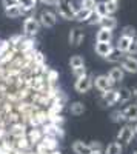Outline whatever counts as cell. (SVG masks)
Returning a JSON list of instances; mask_svg holds the SVG:
<instances>
[{
  "label": "cell",
  "instance_id": "cell-44",
  "mask_svg": "<svg viewBox=\"0 0 137 154\" xmlns=\"http://www.w3.org/2000/svg\"><path fill=\"white\" fill-rule=\"evenodd\" d=\"M46 154H62V152L57 151V149H53V151H49V152H46Z\"/></svg>",
  "mask_w": 137,
  "mask_h": 154
},
{
  "label": "cell",
  "instance_id": "cell-17",
  "mask_svg": "<svg viewBox=\"0 0 137 154\" xmlns=\"http://www.w3.org/2000/svg\"><path fill=\"white\" fill-rule=\"evenodd\" d=\"M108 75H109V79L113 80L114 83H117V82H122L123 80L125 72H123V68H113V69L108 72Z\"/></svg>",
  "mask_w": 137,
  "mask_h": 154
},
{
  "label": "cell",
  "instance_id": "cell-13",
  "mask_svg": "<svg viewBox=\"0 0 137 154\" xmlns=\"http://www.w3.org/2000/svg\"><path fill=\"white\" fill-rule=\"evenodd\" d=\"M132 97V91L129 88H120L117 89V103H126Z\"/></svg>",
  "mask_w": 137,
  "mask_h": 154
},
{
  "label": "cell",
  "instance_id": "cell-35",
  "mask_svg": "<svg viewBox=\"0 0 137 154\" xmlns=\"http://www.w3.org/2000/svg\"><path fill=\"white\" fill-rule=\"evenodd\" d=\"M32 59H34V65H37V66H42L43 62H45V57H43L42 53H34Z\"/></svg>",
  "mask_w": 137,
  "mask_h": 154
},
{
  "label": "cell",
  "instance_id": "cell-20",
  "mask_svg": "<svg viewBox=\"0 0 137 154\" xmlns=\"http://www.w3.org/2000/svg\"><path fill=\"white\" fill-rule=\"evenodd\" d=\"M91 9H86V8H80L77 12H76V16H74V20H77V22H86L90 19L91 16Z\"/></svg>",
  "mask_w": 137,
  "mask_h": 154
},
{
  "label": "cell",
  "instance_id": "cell-41",
  "mask_svg": "<svg viewBox=\"0 0 137 154\" xmlns=\"http://www.w3.org/2000/svg\"><path fill=\"white\" fill-rule=\"evenodd\" d=\"M40 2L45 3V5H49V6H56V5L60 3V0H40Z\"/></svg>",
  "mask_w": 137,
  "mask_h": 154
},
{
  "label": "cell",
  "instance_id": "cell-27",
  "mask_svg": "<svg viewBox=\"0 0 137 154\" xmlns=\"http://www.w3.org/2000/svg\"><path fill=\"white\" fill-rule=\"evenodd\" d=\"M105 5H106V9H108L109 16H113L114 12H117V9H119V2H114V0H106Z\"/></svg>",
  "mask_w": 137,
  "mask_h": 154
},
{
  "label": "cell",
  "instance_id": "cell-24",
  "mask_svg": "<svg viewBox=\"0 0 137 154\" xmlns=\"http://www.w3.org/2000/svg\"><path fill=\"white\" fill-rule=\"evenodd\" d=\"M69 66H71L72 69H77V68H83V66H85L83 57H80V56H74V57H71V60H69Z\"/></svg>",
  "mask_w": 137,
  "mask_h": 154
},
{
  "label": "cell",
  "instance_id": "cell-50",
  "mask_svg": "<svg viewBox=\"0 0 137 154\" xmlns=\"http://www.w3.org/2000/svg\"><path fill=\"white\" fill-rule=\"evenodd\" d=\"M134 154H137V151H135V152H134Z\"/></svg>",
  "mask_w": 137,
  "mask_h": 154
},
{
  "label": "cell",
  "instance_id": "cell-14",
  "mask_svg": "<svg viewBox=\"0 0 137 154\" xmlns=\"http://www.w3.org/2000/svg\"><path fill=\"white\" fill-rule=\"evenodd\" d=\"M122 114H123V119L125 120H137V103L128 105L122 111Z\"/></svg>",
  "mask_w": 137,
  "mask_h": 154
},
{
  "label": "cell",
  "instance_id": "cell-26",
  "mask_svg": "<svg viewBox=\"0 0 137 154\" xmlns=\"http://www.w3.org/2000/svg\"><path fill=\"white\" fill-rule=\"evenodd\" d=\"M94 12H97V14L100 16V17L109 16V14H108V9H106L105 2H97V3H96V8H94Z\"/></svg>",
  "mask_w": 137,
  "mask_h": 154
},
{
  "label": "cell",
  "instance_id": "cell-12",
  "mask_svg": "<svg viewBox=\"0 0 137 154\" xmlns=\"http://www.w3.org/2000/svg\"><path fill=\"white\" fill-rule=\"evenodd\" d=\"M5 14H6V17H9V19H16V17H20V16L25 14V9L22 8V5L9 6V8H5Z\"/></svg>",
  "mask_w": 137,
  "mask_h": 154
},
{
  "label": "cell",
  "instance_id": "cell-33",
  "mask_svg": "<svg viewBox=\"0 0 137 154\" xmlns=\"http://www.w3.org/2000/svg\"><path fill=\"white\" fill-rule=\"evenodd\" d=\"M96 0H80V5H82V8H86V9H91V11H94V8H96Z\"/></svg>",
  "mask_w": 137,
  "mask_h": 154
},
{
  "label": "cell",
  "instance_id": "cell-43",
  "mask_svg": "<svg viewBox=\"0 0 137 154\" xmlns=\"http://www.w3.org/2000/svg\"><path fill=\"white\" fill-rule=\"evenodd\" d=\"M90 154H103V152H102V149H93Z\"/></svg>",
  "mask_w": 137,
  "mask_h": 154
},
{
  "label": "cell",
  "instance_id": "cell-40",
  "mask_svg": "<svg viewBox=\"0 0 137 154\" xmlns=\"http://www.w3.org/2000/svg\"><path fill=\"white\" fill-rule=\"evenodd\" d=\"M72 72H74V75H76L77 79H79V77H82V75H85V74H86V71H85V66H83V68H77V69H72Z\"/></svg>",
  "mask_w": 137,
  "mask_h": 154
},
{
  "label": "cell",
  "instance_id": "cell-4",
  "mask_svg": "<svg viewBox=\"0 0 137 154\" xmlns=\"http://www.w3.org/2000/svg\"><path fill=\"white\" fill-rule=\"evenodd\" d=\"M40 25H43L45 28H53L56 26V23H57V16L54 14L53 11H42L40 12Z\"/></svg>",
  "mask_w": 137,
  "mask_h": 154
},
{
  "label": "cell",
  "instance_id": "cell-28",
  "mask_svg": "<svg viewBox=\"0 0 137 154\" xmlns=\"http://www.w3.org/2000/svg\"><path fill=\"white\" fill-rule=\"evenodd\" d=\"M48 120L51 122V123H54V125H62L65 122V119H63V116H60V114H49V117H48Z\"/></svg>",
  "mask_w": 137,
  "mask_h": 154
},
{
  "label": "cell",
  "instance_id": "cell-7",
  "mask_svg": "<svg viewBox=\"0 0 137 154\" xmlns=\"http://www.w3.org/2000/svg\"><path fill=\"white\" fill-rule=\"evenodd\" d=\"M122 68H123V71H126V72L135 74L137 72V59L132 57V56L123 57L122 59Z\"/></svg>",
  "mask_w": 137,
  "mask_h": 154
},
{
  "label": "cell",
  "instance_id": "cell-22",
  "mask_svg": "<svg viewBox=\"0 0 137 154\" xmlns=\"http://www.w3.org/2000/svg\"><path fill=\"white\" fill-rule=\"evenodd\" d=\"M69 111L74 116H80V114L85 112V105L82 103V102H74V103H71V106H69Z\"/></svg>",
  "mask_w": 137,
  "mask_h": 154
},
{
  "label": "cell",
  "instance_id": "cell-9",
  "mask_svg": "<svg viewBox=\"0 0 137 154\" xmlns=\"http://www.w3.org/2000/svg\"><path fill=\"white\" fill-rule=\"evenodd\" d=\"M113 51V46H111V42H97L96 43V53L100 57H108V54Z\"/></svg>",
  "mask_w": 137,
  "mask_h": 154
},
{
  "label": "cell",
  "instance_id": "cell-11",
  "mask_svg": "<svg viewBox=\"0 0 137 154\" xmlns=\"http://www.w3.org/2000/svg\"><path fill=\"white\" fill-rule=\"evenodd\" d=\"M72 151H74V154H90L91 148H90L88 143L82 142V140H76V142L72 143Z\"/></svg>",
  "mask_w": 137,
  "mask_h": 154
},
{
  "label": "cell",
  "instance_id": "cell-37",
  "mask_svg": "<svg viewBox=\"0 0 137 154\" xmlns=\"http://www.w3.org/2000/svg\"><path fill=\"white\" fill-rule=\"evenodd\" d=\"M9 40H0V57H2L5 53H8L9 49Z\"/></svg>",
  "mask_w": 137,
  "mask_h": 154
},
{
  "label": "cell",
  "instance_id": "cell-21",
  "mask_svg": "<svg viewBox=\"0 0 137 154\" xmlns=\"http://www.w3.org/2000/svg\"><path fill=\"white\" fill-rule=\"evenodd\" d=\"M122 151H123V148L119 142H113L105 148V154H122Z\"/></svg>",
  "mask_w": 137,
  "mask_h": 154
},
{
  "label": "cell",
  "instance_id": "cell-1",
  "mask_svg": "<svg viewBox=\"0 0 137 154\" xmlns=\"http://www.w3.org/2000/svg\"><path fill=\"white\" fill-rule=\"evenodd\" d=\"M80 8H82V5H77L74 0H60V3L57 5L59 16L66 20H74V16H76V12Z\"/></svg>",
  "mask_w": 137,
  "mask_h": 154
},
{
  "label": "cell",
  "instance_id": "cell-47",
  "mask_svg": "<svg viewBox=\"0 0 137 154\" xmlns=\"http://www.w3.org/2000/svg\"><path fill=\"white\" fill-rule=\"evenodd\" d=\"M2 136H3V133H2V131H0V139H2Z\"/></svg>",
  "mask_w": 137,
  "mask_h": 154
},
{
  "label": "cell",
  "instance_id": "cell-18",
  "mask_svg": "<svg viewBox=\"0 0 137 154\" xmlns=\"http://www.w3.org/2000/svg\"><path fill=\"white\" fill-rule=\"evenodd\" d=\"M34 46H35V40H32V38H23L19 43V49L22 53H28V51L34 49Z\"/></svg>",
  "mask_w": 137,
  "mask_h": 154
},
{
  "label": "cell",
  "instance_id": "cell-39",
  "mask_svg": "<svg viewBox=\"0 0 137 154\" xmlns=\"http://www.w3.org/2000/svg\"><path fill=\"white\" fill-rule=\"evenodd\" d=\"M2 3L5 8H9V6H16V5H20L19 0H2Z\"/></svg>",
  "mask_w": 137,
  "mask_h": 154
},
{
  "label": "cell",
  "instance_id": "cell-2",
  "mask_svg": "<svg viewBox=\"0 0 137 154\" xmlns=\"http://www.w3.org/2000/svg\"><path fill=\"white\" fill-rule=\"evenodd\" d=\"M40 29V22L34 19L32 16H28L26 19H25L23 22V31L25 34H28V35H35L37 32H39Z\"/></svg>",
  "mask_w": 137,
  "mask_h": 154
},
{
  "label": "cell",
  "instance_id": "cell-3",
  "mask_svg": "<svg viewBox=\"0 0 137 154\" xmlns=\"http://www.w3.org/2000/svg\"><path fill=\"white\" fill-rule=\"evenodd\" d=\"M74 88H76V91L80 93V94L88 93L90 89L93 88V79H91V75L85 74V75L79 77V79L76 80V85H74Z\"/></svg>",
  "mask_w": 137,
  "mask_h": 154
},
{
  "label": "cell",
  "instance_id": "cell-23",
  "mask_svg": "<svg viewBox=\"0 0 137 154\" xmlns=\"http://www.w3.org/2000/svg\"><path fill=\"white\" fill-rule=\"evenodd\" d=\"M19 3L22 5V8L25 9V14L29 11H34L35 9V5H37V0H19Z\"/></svg>",
  "mask_w": 137,
  "mask_h": 154
},
{
  "label": "cell",
  "instance_id": "cell-34",
  "mask_svg": "<svg viewBox=\"0 0 137 154\" xmlns=\"http://www.w3.org/2000/svg\"><path fill=\"white\" fill-rule=\"evenodd\" d=\"M100 19H102V17L99 16L97 12L93 11V12H91V16H90V19L86 20V23H88V25H97V23H100Z\"/></svg>",
  "mask_w": 137,
  "mask_h": 154
},
{
  "label": "cell",
  "instance_id": "cell-5",
  "mask_svg": "<svg viewBox=\"0 0 137 154\" xmlns=\"http://www.w3.org/2000/svg\"><path fill=\"white\" fill-rule=\"evenodd\" d=\"M94 85H96V88L99 89V91L105 93V91H108V89L113 88L114 82L109 79V75H97L94 79Z\"/></svg>",
  "mask_w": 137,
  "mask_h": 154
},
{
  "label": "cell",
  "instance_id": "cell-30",
  "mask_svg": "<svg viewBox=\"0 0 137 154\" xmlns=\"http://www.w3.org/2000/svg\"><path fill=\"white\" fill-rule=\"evenodd\" d=\"M123 35H126V37H131V38H134L135 35H137V31H135V28L134 26H131V25H126L125 28H123V32H122Z\"/></svg>",
  "mask_w": 137,
  "mask_h": 154
},
{
  "label": "cell",
  "instance_id": "cell-8",
  "mask_svg": "<svg viewBox=\"0 0 137 154\" xmlns=\"http://www.w3.org/2000/svg\"><path fill=\"white\" fill-rule=\"evenodd\" d=\"M83 38H85V34L80 28H74L69 31V37H68V40L72 46H79L82 42H83Z\"/></svg>",
  "mask_w": 137,
  "mask_h": 154
},
{
  "label": "cell",
  "instance_id": "cell-15",
  "mask_svg": "<svg viewBox=\"0 0 137 154\" xmlns=\"http://www.w3.org/2000/svg\"><path fill=\"white\" fill-rule=\"evenodd\" d=\"M100 25L102 28H108V29H111L113 31L116 26H117V20H116V17H113V16H105V17H102L100 19Z\"/></svg>",
  "mask_w": 137,
  "mask_h": 154
},
{
  "label": "cell",
  "instance_id": "cell-38",
  "mask_svg": "<svg viewBox=\"0 0 137 154\" xmlns=\"http://www.w3.org/2000/svg\"><path fill=\"white\" fill-rule=\"evenodd\" d=\"M57 79H59V72H57V71H54V69L48 71V77H46V80H48V82H51V83H53V82H56Z\"/></svg>",
  "mask_w": 137,
  "mask_h": 154
},
{
  "label": "cell",
  "instance_id": "cell-10",
  "mask_svg": "<svg viewBox=\"0 0 137 154\" xmlns=\"http://www.w3.org/2000/svg\"><path fill=\"white\" fill-rule=\"evenodd\" d=\"M103 103L105 105H108V106H113V105H116L117 103V89H108V91H105L103 93Z\"/></svg>",
  "mask_w": 137,
  "mask_h": 154
},
{
  "label": "cell",
  "instance_id": "cell-6",
  "mask_svg": "<svg viewBox=\"0 0 137 154\" xmlns=\"http://www.w3.org/2000/svg\"><path fill=\"white\" fill-rule=\"evenodd\" d=\"M134 134H135V128H132V126H129V125L123 126L122 130L119 131V134H117V142L129 143L131 140H132V137H134Z\"/></svg>",
  "mask_w": 137,
  "mask_h": 154
},
{
  "label": "cell",
  "instance_id": "cell-25",
  "mask_svg": "<svg viewBox=\"0 0 137 154\" xmlns=\"http://www.w3.org/2000/svg\"><path fill=\"white\" fill-rule=\"evenodd\" d=\"M108 62H122V59H123V56H122V51L120 49H113L111 53L108 54Z\"/></svg>",
  "mask_w": 137,
  "mask_h": 154
},
{
  "label": "cell",
  "instance_id": "cell-49",
  "mask_svg": "<svg viewBox=\"0 0 137 154\" xmlns=\"http://www.w3.org/2000/svg\"><path fill=\"white\" fill-rule=\"evenodd\" d=\"M114 2H120V0H114Z\"/></svg>",
  "mask_w": 137,
  "mask_h": 154
},
{
  "label": "cell",
  "instance_id": "cell-29",
  "mask_svg": "<svg viewBox=\"0 0 137 154\" xmlns=\"http://www.w3.org/2000/svg\"><path fill=\"white\" fill-rule=\"evenodd\" d=\"M28 139H29V142H40L42 140V133L39 130H32L28 134Z\"/></svg>",
  "mask_w": 137,
  "mask_h": 154
},
{
  "label": "cell",
  "instance_id": "cell-31",
  "mask_svg": "<svg viewBox=\"0 0 137 154\" xmlns=\"http://www.w3.org/2000/svg\"><path fill=\"white\" fill-rule=\"evenodd\" d=\"M11 134H12V136H17V137L25 136V126H23V125H16V126L11 130Z\"/></svg>",
  "mask_w": 137,
  "mask_h": 154
},
{
  "label": "cell",
  "instance_id": "cell-45",
  "mask_svg": "<svg viewBox=\"0 0 137 154\" xmlns=\"http://www.w3.org/2000/svg\"><path fill=\"white\" fill-rule=\"evenodd\" d=\"M132 94H134V97H135V100H137V88H135L134 91H132Z\"/></svg>",
  "mask_w": 137,
  "mask_h": 154
},
{
  "label": "cell",
  "instance_id": "cell-46",
  "mask_svg": "<svg viewBox=\"0 0 137 154\" xmlns=\"http://www.w3.org/2000/svg\"><path fill=\"white\" fill-rule=\"evenodd\" d=\"M16 154H29V152H16Z\"/></svg>",
  "mask_w": 137,
  "mask_h": 154
},
{
  "label": "cell",
  "instance_id": "cell-32",
  "mask_svg": "<svg viewBox=\"0 0 137 154\" xmlns=\"http://www.w3.org/2000/svg\"><path fill=\"white\" fill-rule=\"evenodd\" d=\"M126 53H128L129 56L137 54V37L131 38V43H129V46H128V51H126Z\"/></svg>",
  "mask_w": 137,
  "mask_h": 154
},
{
  "label": "cell",
  "instance_id": "cell-19",
  "mask_svg": "<svg viewBox=\"0 0 137 154\" xmlns=\"http://www.w3.org/2000/svg\"><path fill=\"white\" fill-rule=\"evenodd\" d=\"M131 43V37H126V35H120L119 40H117V49H120L122 53H126L128 51V46Z\"/></svg>",
  "mask_w": 137,
  "mask_h": 154
},
{
  "label": "cell",
  "instance_id": "cell-36",
  "mask_svg": "<svg viewBox=\"0 0 137 154\" xmlns=\"http://www.w3.org/2000/svg\"><path fill=\"white\" fill-rule=\"evenodd\" d=\"M17 146L19 148H22V149H25V148H28L29 146V139L28 137H19V140H17Z\"/></svg>",
  "mask_w": 137,
  "mask_h": 154
},
{
  "label": "cell",
  "instance_id": "cell-48",
  "mask_svg": "<svg viewBox=\"0 0 137 154\" xmlns=\"http://www.w3.org/2000/svg\"><path fill=\"white\" fill-rule=\"evenodd\" d=\"M135 133H137V125H135Z\"/></svg>",
  "mask_w": 137,
  "mask_h": 154
},
{
  "label": "cell",
  "instance_id": "cell-42",
  "mask_svg": "<svg viewBox=\"0 0 137 154\" xmlns=\"http://www.w3.org/2000/svg\"><path fill=\"white\" fill-rule=\"evenodd\" d=\"M88 145H90L91 151H93V149H102V145H100V142H97V140H94V142H91V143H88Z\"/></svg>",
  "mask_w": 137,
  "mask_h": 154
},
{
  "label": "cell",
  "instance_id": "cell-16",
  "mask_svg": "<svg viewBox=\"0 0 137 154\" xmlns=\"http://www.w3.org/2000/svg\"><path fill=\"white\" fill-rule=\"evenodd\" d=\"M113 40V31L108 28H100L97 32V42H111Z\"/></svg>",
  "mask_w": 137,
  "mask_h": 154
}]
</instances>
